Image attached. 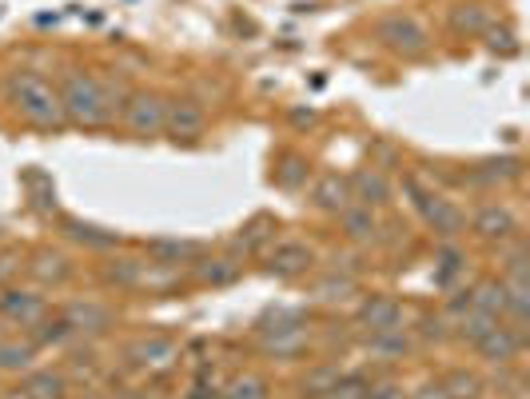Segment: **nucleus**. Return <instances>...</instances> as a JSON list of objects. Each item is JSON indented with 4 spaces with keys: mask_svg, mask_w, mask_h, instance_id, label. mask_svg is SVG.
Wrapping results in <instances>:
<instances>
[{
    "mask_svg": "<svg viewBox=\"0 0 530 399\" xmlns=\"http://www.w3.org/2000/svg\"><path fill=\"white\" fill-rule=\"evenodd\" d=\"M443 392H447V399H479L483 380H479L475 372H467V368H455V372L443 380Z\"/></svg>",
    "mask_w": 530,
    "mask_h": 399,
    "instance_id": "nucleus-29",
    "label": "nucleus"
},
{
    "mask_svg": "<svg viewBox=\"0 0 530 399\" xmlns=\"http://www.w3.org/2000/svg\"><path fill=\"white\" fill-rule=\"evenodd\" d=\"M471 308L483 312V316H491V320H503L507 316V288H503V280L475 284L471 288Z\"/></svg>",
    "mask_w": 530,
    "mask_h": 399,
    "instance_id": "nucleus-24",
    "label": "nucleus"
},
{
    "mask_svg": "<svg viewBox=\"0 0 530 399\" xmlns=\"http://www.w3.org/2000/svg\"><path fill=\"white\" fill-rule=\"evenodd\" d=\"M335 380H339V368H319V372H311L299 388H303V396H327Z\"/></svg>",
    "mask_w": 530,
    "mask_h": 399,
    "instance_id": "nucleus-34",
    "label": "nucleus"
},
{
    "mask_svg": "<svg viewBox=\"0 0 530 399\" xmlns=\"http://www.w3.org/2000/svg\"><path fill=\"white\" fill-rule=\"evenodd\" d=\"M347 180H351V204L375 208V204H387V196H391V184H387V176L379 168H363V172H355Z\"/></svg>",
    "mask_w": 530,
    "mask_h": 399,
    "instance_id": "nucleus-17",
    "label": "nucleus"
},
{
    "mask_svg": "<svg viewBox=\"0 0 530 399\" xmlns=\"http://www.w3.org/2000/svg\"><path fill=\"white\" fill-rule=\"evenodd\" d=\"M192 276L200 280V284H212V288H228V284H236L240 280V260L236 256H200V260H192Z\"/></svg>",
    "mask_w": 530,
    "mask_h": 399,
    "instance_id": "nucleus-19",
    "label": "nucleus"
},
{
    "mask_svg": "<svg viewBox=\"0 0 530 399\" xmlns=\"http://www.w3.org/2000/svg\"><path fill=\"white\" fill-rule=\"evenodd\" d=\"M471 228H475V236L487 240V244H507V240H515V232H519V216H515L507 204H483V208L475 212Z\"/></svg>",
    "mask_w": 530,
    "mask_h": 399,
    "instance_id": "nucleus-9",
    "label": "nucleus"
},
{
    "mask_svg": "<svg viewBox=\"0 0 530 399\" xmlns=\"http://www.w3.org/2000/svg\"><path fill=\"white\" fill-rule=\"evenodd\" d=\"M495 324H499V320H491V316H483V312L467 308V312H463V320H459V332H455V336H459L463 344H471V348H475V344H479V340H483Z\"/></svg>",
    "mask_w": 530,
    "mask_h": 399,
    "instance_id": "nucleus-30",
    "label": "nucleus"
},
{
    "mask_svg": "<svg viewBox=\"0 0 530 399\" xmlns=\"http://www.w3.org/2000/svg\"><path fill=\"white\" fill-rule=\"evenodd\" d=\"M315 264V252L303 240H279L264 252V272L275 280H295Z\"/></svg>",
    "mask_w": 530,
    "mask_h": 399,
    "instance_id": "nucleus-4",
    "label": "nucleus"
},
{
    "mask_svg": "<svg viewBox=\"0 0 530 399\" xmlns=\"http://www.w3.org/2000/svg\"><path fill=\"white\" fill-rule=\"evenodd\" d=\"M451 24L459 32H487V8L483 4H459L451 12Z\"/></svg>",
    "mask_w": 530,
    "mask_h": 399,
    "instance_id": "nucleus-32",
    "label": "nucleus"
},
{
    "mask_svg": "<svg viewBox=\"0 0 530 399\" xmlns=\"http://www.w3.org/2000/svg\"><path fill=\"white\" fill-rule=\"evenodd\" d=\"M511 399H527V396H523V392H515V396H511Z\"/></svg>",
    "mask_w": 530,
    "mask_h": 399,
    "instance_id": "nucleus-43",
    "label": "nucleus"
},
{
    "mask_svg": "<svg viewBox=\"0 0 530 399\" xmlns=\"http://www.w3.org/2000/svg\"><path fill=\"white\" fill-rule=\"evenodd\" d=\"M60 228H64V236H68V240H76V244H84V248H96V252H108V248H116V244H120V236H116V232L96 228V224H84V220H76V216H64V220H60Z\"/></svg>",
    "mask_w": 530,
    "mask_h": 399,
    "instance_id": "nucleus-23",
    "label": "nucleus"
},
{
    "mask_svg": "<svg viewBox=\"0 0 530 399\" xmlns=\"http://www.w3.org/2000/svg\"><path fill=\"white\" fill-rule=\"evenodd\" d=\"M20 392L28 399H68V376L56 368H32L24 372Z\"/></svg>",
    "mask_w": 530,
    "mask_h": 399,
    "instance_id": "nucleus-18",
    "label": "nucleus"
},
{
    "mask_svg": "<svg viewBox=\"0 0 530 399\" xmlns=\"http://www.w3.org/2000/svg\"><path fill=\"white\" fill-rule=\"evenodd\" d=\"M60 104H64V120L80 124V128H96L112 116V104H108V88L88 76V72H68L64 84H60Z\"/></svg>",
    "mask_w": 530,
    "mask_h": 399,
    "instance_id": "nucleus-2",
    "label": "nucleus"
},
{
    "mask_svg": "<svg viewBox=\"0 0 530 399\" xmlns=\"http://www.w3.org/2000/svg\"><path fill=\"white\" fill-rule=\"evenodd\" d=\"M275 232H279V224L271 220V216H256L236 240H232V252H244V256H256V252H264L267 244L275 240Z\"/></svg>",
    "mask_w": 530,
    "mask_h": 399,
    "instance_id": "nucleus-25",
    "label": "nucleus"
},
{
    "mask_svg": "<svg viewBox=\"0 0 530 399\" xmlns=\"http://www.w3.org/2000/svg\"><path fill=\"white\" fill-rule=\"evenodd\" d=\"M40 316H48V300L32 288H4L0 296V320L16 324V328H32Z\"/></svg>",
    "mask_w": 530,
    "mask_h": 399,
    "instance_id": "nucleus-7",
    "label": "nucleus"
},
{
    "mask_svg": "<svg viewBox=\"0 0 530 399\" xmlns=\"http://www.w3.org/2000/svg\"><path fill=\"white\" fill-rule=\"evenodd\" d=\"M76 332L68 328V320L64 316H40L32 328H28V340L36 344V348H60V344H68Z\"/></svg>",
    "mask_w": 530,
    "mask_h": 399,
    "instance_id": "nucleus-26",
    "label": "nucleus"
},
{
    "mask_svg": "<svg viewBox=\"0 0 530 399\" xmlns=\"http://www.w3.org/2000/svg\"><path fill=\"white\" fill-rule=\"evenodd\" d=\"M88 399H140V396H132V392H116V396H112V392H108V396H88Z\"/></svg>",
    "mask_w": 530,
    "mask_h": 399,
    "instance_id": "nucleus-41",
    "label": "nucleus"
},
{
    "mask_svg": "<svg viewBox=\"0 0 530 399\" xmlns=\"http://www.w3.org/2000/svg\"><path fill=\"white\" fill-rule=\"evenodd\" d=\"M275 184L287 188V192L303 188V184H307V160H303L299 152H287V156L279 160V168H275Z\"/></svg>",
    "mask_w": 530,
    "mask_h": 399,
    "instance_id": "nucleus-28",
    "label": "nucleus"
},
{
    "mask_svg": "<svg viewBox=\"0 0 530 399\" xmlns=\"http://www.w3.org/2000/svg\"><path fill=\"white\" fill-rule=\"evenodd\" d=\"M475 352H479L483 360H491V364H511V360L523 352V332L511 328V324H495V328L475 344Z\"/></svg>",
    "mask_w": 530,
    "mask_h": 399,
    "instance_id": "nucleus-12",
    "label": "nucleus"
},
{
    "mask_svg": "<svg viewBox=\"0 0 530 399\" xmlns=\"http://www.w3.org/2000/svg\"><path fill=\"white\" fill-rule=\"evenodd\" d=\"M164 112H168V100L160 92H132L124 104V124L136 136H156L164 132Z\"/></svg>",
    "mask_w": 530,
    "mask_h": 399,
    "instance_id": "nucleus-5",
    "label": "nucleus"
},
{
    "mask_svg": "<svg viewBox=\"0 0 530 399\" xmlns=\"http://www.w3.org/2000/svg\"><path fill=\"white\" fill-rule=\"evenodd\" d=\"M375 36H379L391 52H399V56H419V52H427V44H431L423 20L411 16V12H391V16H383V20L375 24Z\"/></svg>",
    "mask_w": 530,
    "mask_h": 399,
    "instance_id": "nucleus-3",
    "label": "nucleus"
},
{
    "mask_svg": "<svg viewBox=\"0 0 530 399\" xmlns=\"http://www.w3.org/2000/svg\"><path fill=\"white\" fill-rule=\"evenodd\" d=\"M407 399H447V392H443V380H439V384H423L419 392H411Z\"/></svg>",
    "mask_w": 530,
    "mask_h": 399,
    "instance_id": "nucleus-38",
    "label": "nucleus"
},
{
    "mask_svg": "<svg viewBox=\"0 0 530 399\" xmlns=\"http://www.w3.org/2000/svg\"><path fill=\"white\" fill-rule=\"evenodd\" d=\"M220 399H224V396H220Z\"/></svg>",
    "mask_w": 530,
    "mask_h": 399,
    "instance_id": "nucleus-44",
    "label": "nucleus"
},
{
    "mask_svg": "<svg viewBox=\"0 0 530 399\" xmlns=\"http://www.w3.org/2000/svg\"><path fill=\"white\" fill-rule=\"evenodd\" d=\"M28 268V276L36 280V284H64L68 276H72V264H68V256L64 252H56V248H40V252H32V260L24 264Z\"/></svg>",
    "mask_w": 530,
    "mask_h": 399,
    "instance_id": "nucleus-16",
    "label": "nucleus"
},
{
    "mask_svg": "<svg viewBox=\"0 0 530 399\" xmlns=\"http://www.w3.org/2000/svg\"><path fill=\"white\" fill-rule=\"evenodd\" d=\"M311 204L319 208V212H343L347 204H351V180L347 176H339V172H323L319 180H315V188H311Z\"/></svg>",
    "mask_w": 530,
    "mask_h": 399,
    "instance_id": "nucleus-14",
    "label": "nucleus"
},
{
    "mask_svg": "<svg viewBox=\"0 0 530 399\" xmlns=\"http://www.w3.org/2000/svg\"><path fill=\"white\" fill-rule=\"evenodd\" d=\"M359 328L363 332H371V336H379V332H395L399 324H403V308H399V300H391V296H367L363 304H359Z\"/></svg>",
    "mask_w": 530,
    "mask_h": 399,
    "instance_id": "nucleus-10",
    "label": "nucleus"
},
{
    "mask_svg": "<svg viewBox=\"0 0 530 399\" xmlns=\"http://www.w3.org/2000/svg\"><path fill=\"white\" fill-rule=\"evenodd\" d=\"M104 284L120 288V292H136V288H148V260L140 256H112L104 264Z\"/></svg>",
    "mask_w": 530,
    "mask_h": 399,
    "instance_id": "nucleus-15",
    "label": "nucleus"
},
{
    "mask_svg": "<svg viewBox=\"0 0 530 399\" xmlns=\"http://www.w3.org/2000/svg\"><path fill=\"white\" fill-rule=\"evenodd\" d=\"M367 388H371V384H367L363 376H339L323 399H363L367 396Z\"/></svg>",
    "mask_w": 530,
    "mask_h": 399,
    "instance_id": "nucleus-33",
    "label": "nucleus"
},
{
    "mask_svg": "<svg viewBox=\"0 0 530 399\" xmlns=\"http://www.w3.org/2000/svg\"><path fill=\"white\" fill-rule=\"evenodd\" d=\"M523 176V160L519 156H499V160H483L475 168V184H511Z\"/></svg>",
    "mask_w": 530,
    "mask_h": 399,
    "instance_id": "nucleus-27",
    "label": "nucleus"
},
{
    "mask_svg": "<svg viewBox=\"0 0 530 399\" xmlns=\"http://www.w3.org/2000/svg\"><path fill=\"white\" fill-rule=\"evenodd\" d=\"M315 292H319V300H327V304H339V300H347V296L355 292V284H351V280H335V276H331V280H323Z\"/></svg>",
    "mask_w": 530,
    "mask_h": 399,
    "instance_id": "nucleus-35",
    "label": "nucleus"
},
{
    "mask_svg": "<svg viewBox=\"0 0 530 399\" xmlns=\"http://www.w3.org/2000/svg\"><path fill=\"white\" fill-rule=\"evenodd\" d=\"M224 399H267V380L256 372H244L224 388Z\"/></svg>",
    "mask_w": 530,
    "mask_h": 399,
    "instance_id": "nucleus-31",
    "label": "nucleus"
},
{
    "mask_svg": "<svg viewBox=\"0 0 530 399\" xmlns=\"http://www.w3.org/2000/svg\"><path fill=\"white\" fill-rule=\"evenodd\" d=\"M200 252H204L200 240H152V244H148V256H152L160 268L192 264V260H200Z\"/></svg>",
    "mask_w": 530,
    "mask_h": 399,
    "instance_id": "nucleus-22",
    "label": "nucleus"
},
{
    "mask_svg": "<svg viewBox=\"0 0 530 399\" xmlns=\"http://www.w3.org/2000/svg\"><path fill=\"white\" fill-rule=\"evenodd\" d=\"M423 336H427V340H443V336H447L443 316H427V320H423Z\"/></svg>",
    "mask_w": 530,
    "mask_h": 399,
    "instance_id": "nucleus-37",
    "label": "nucleus"
},
{
    "mask_svg": "<svg viewBox=\"0 0 530 399\" xmlns=\"http://www.w3.org/2000/svg\"><path fill=\"white\" fill-rule=\"evenodd\" d=\"M339 220H343V236H347L351 244H375V240H379V220H375L371 208L347 204V208L339 212Z\"/></svg>",
    "mask_w": 530,
    "mask_h": 399,
    "instance_id": "nucleus-21",
    "label": "nucleus"
},
{
    "mask_svg": "<svg viewBox=\"0 0 530 399\" xmlns=\"http://www.w3.org/2000/svg\"><path fill=\"white\" fill-rule=\"evenodd\" d=\"M4 399H28L24 392H12V396H4Z\"/></svg>",
    "mask_w": 530,
    "mask_h": 399,
    "instance_id": "nucleus-42",
    "label": "nucleus"
},
{
    "mask_svg": "<svg viewBox=\"0 0 530 399\" xmlns=\"http://www.w3.org/2000/svg\"><path fill=\"white\" fill-rule=\"evenodd\" d=\"M208 128V112L196 104V100H168V112H164V132L172 140H200Z\"/></svg>",
    "mask_w": 530,
    "mask_h": 399,
    "instance_id": "nucleus-8",
    "label": "nucleus"
},
{
    "mask_svg": "<svg viewBox=\"0 0 530 399\" xmlns=\"http://www.w3.org/2000/svg\"><path fill=\"white\" fill-rule=\"evenodd\" d=\"M128 360L140 368V372H168L176 368L180 360V344L172 336H144L128 348Z\"/></svg>",
    "mask_w": 530,
    "mask_h": 399,
    "instance_id": "nucleus-6",
    "label": "nucleus"
},
{
    "mask_svg": "<svg viewBox=\"0 0 530 399\" xmlns=\"http://www.w3.org/2000/svg\"><path fill=\"white\" fill-rule=\"evenodd\" d=\"M20 272V256H0V284Z\"/></svg>",
    "mask_w": 530,
    "mask_h": 399,
    "instance_id": "nucleus-39",
    "label": "nucleus"
},
{
    "mask_svg": "<svg viewBox=\"0 0 530 399\" xmlns=\"http://www.w3.org/2000/svg\"><path fill=\"white\" fill-rule=\"evenodd\" d=\"M439 260H443V280H451V276H455V272L463 268V264H459V252H455V248H443V256H439Z\"/></svg>",
    "mask_w": 530,
    "mask_h": 399,
    "instance_id": "nucleus-36",
    "label": "nucleus"
},
{
    "mask_svg": "<svg viewBox=\"0 0 530 399\" xmlns=\"http://www.w3.org/2000/svg\"><path fill=\"white\" fill-rule=\"evenodd\" d=\"M295 124H315V112H291Z\"/></svg>",
    "mask_w": 530,
    "mask_h": 399,
    "instance_id": "nucleus-40",
    "label": "nucleus"
},
{
    "mask_svg": "<svg viewBox=\"0 0 530 399\" xmlns=\"http://www.w3.org/2000/svg\"><path fill=\"white\" fill-rule=\"evenodd\" d=\"M8 100L36 128H60V124H68L64 120V104H60V88L48 84L36 72H12L8 76Z\"/></svg>",
    "mask_w": 530,
    "mask_h": 399,
    "instance_id": "nucleus-1",
    "label": "nucleus"
},
{
    "mask_svg": "<svg viewBox=\"0 0 530 399\" xmlns=\"http://www.w3.org/2000/svg\"><path fill=\"white\" fill-rule=\"evenodd\" d=\"M60 316H64L68 328L80 332V336H104V332L112 328V308H104V304H96V300H76V304H68Z\"/></svg>",
    "mask_w": 530,
    "mask_h": 399,
    "instance_id": "nucleus-11",
    "label": "nucleus"
},
{
    "mask_svg": "<svg viewBox=\"0 0 530 399\" xmlns=\"http://www.w3.org/2000/svg\"><path fill=\"white\" fill-rule=\"evenodd\" d=\"M415 204H419L423 220H427V224H431L443 240H455V236L463 232V224H467V220H463V212H459L451 200H443V196H419Z\"/></svg>",
    "mask_w": 530,
    "mask_h": 399,
    "instance_id": "nucleus-13",
    "label": "nucleus"
},
{
    "mask_svg": "<svg viewBox=\"0 0 530 399\" xmlns=\"http://www.w3.org/2000/svg\"><path fill=\"white\" fill-rule=\"evenodd\" d=\"M36 344L24 336H4L0 340V372L4 376H24V372H32V364H36Z\"/></svg>",
    "mask_w": 530,
    "mask_h": 399,
    "instance_id": "nucleus-20",
    "label": "nucleus"
}]
</instances>
